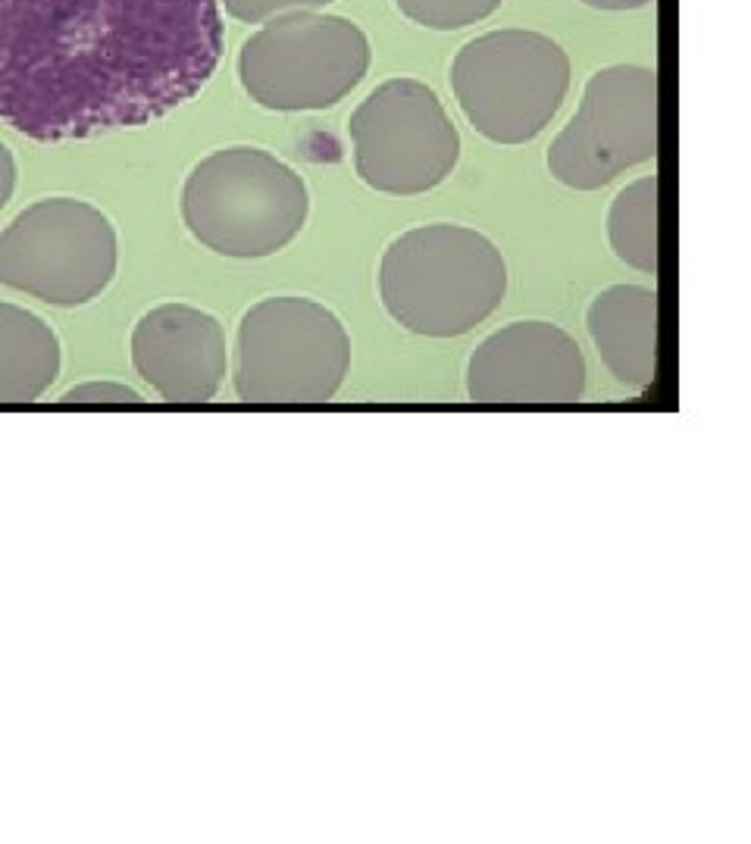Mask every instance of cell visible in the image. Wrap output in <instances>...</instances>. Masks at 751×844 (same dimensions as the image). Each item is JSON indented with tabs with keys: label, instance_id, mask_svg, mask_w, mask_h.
<instances>
[{
	"label": "cell",
	"instance_id": "6da1fadb",
	"mask_svg": "<svg viewBox=\"0 0 751 844\" xmlns=\"http://www.w3.org/2000/svg\"><path fill=\"white\" fill-rule=\"evenodd\" d=\"M216 0H0V119L91 138L191 101L223 57Z\"/></svg>",
	"mask_w": 751,
	"mask_h": 844
},
{
	"label": "cell",
	"instance_id": "7a4b0ae2",
	"mask_svg": "<svg viewBox=\"0 0 751 844\" xmlns=\"http://www.w3.org/2000/svg\"><path fill=\"white\" fill-rule=\"evenodd\" d=\"M507 291L498 247L467 226H420L398 235L379 263V297L414 335L457 338L489 319Z\"/></svg>",
	"mask_w": 751,
	"mask_h": 844
},
{
	"label": "cell",
	"instance_id": "3957f363",
	"mask_svg": "<svg viewBox=\"0 0 751 844\" xmlns=\"http://www.w3.org/2000/svg\"><path fill=\"white\" fill-rule=\"evenodd\" d=\"M310 213L298 172L260 147H223L188 172L182 219L204 247L257 260L292 244Z\"/></svg>",
	"mask_w": 751,
	"mask_h": 844
},
{
	"label": "cell",
	"instance_id": "277c9868",
	"mask_svg": "<svg viewBox=\"0 0 751 844\" xmlns=\"http://www.w3.org/2000/svg\"><path fill=\"white\" fill-rule=\"evenodd\" d=\"M351 369V338L310 297H266L238 326L235 391L248 404H326Z\"/></svg>",
	"mask_w": 751,
	"mask_h": 844
},
{
	"label": "cell",
	"instance_id": "5b68a950",
	"mask_svg": "<svg viewBox=\"0 0 751 844\" xmlns=\"http://www.w3.org/2000/svg\"><path fill=\"white\" fill-rule=\"evenodd\" d=\"M451 88L479 135L495 144H526L561 110L570 57L542 32L498 29L460 47Z\"/></svg>",
	"mask_w": 751,
	"mask_h": 844
},
{
	"label": "cell",
	"instance_id": "8992f818",
	"mask_svg": "<svg viewBox=\"0 0 751 844\" xmlns=\"http://www.w3.org/2000/svg\"><path fill=\"white\" fill-rule=\"evenodd\" d=\"M370 69L360 26L332 13H285L263 22L238 54L241 85L266 110H326L351 94Z\"/></svg>",
	"mask_w": 751,
	"mask_h": 844
},
{
	"label": "cell",
	"instance_id": "52a82bcc",
	"mask_svg": "<svg viewBox=\"0 0 751 844\" xmlns=\"http://www.w3.org/2000/svg\"><path fill=\"white\" fill-rule=\"evenodd\" d=\"M113 222L76 197H47L0 232V285L54 307L94 301L116 276Z\"/></svg>",
	"mask_w": 751,
	"mask_h": 844
},
{
	"label": "cell",
	"instance_id": "ba28073f",
	"mask_svg": "<svg viewBox=\"0 0 751 844\" xmlns=\"http://www.w3.org/2000/svg\"><path fill=\"white\" fill-rule=\"evenodd\" d=\"M354 169L373 191L414 197L442 185L460 157V135L439 94L417 79L382 82L351 116Z\"/></svg>",
	"mask_w": 751,
	"mask_h": 844
},
{
	"label": "cell",
	"instance_id": "9c48e42d",
	"mask_svg": "<svg viewBox=\"0 0 751 844\" xmlns=\"http://www.w3.org/2000/svg\"><path fill=\"white\" fill-rule=\"evenodd\" d=\"M658 154V76L648 66L598 69L583 104L548 147L551 176L576 191H598L629 166Z\"/></svg>",
	"mask_w": 751,
	"mask_h": 844
},
{
	"label": "cell",
	"instance_id": "30bf717a",
	"mask_svg": "<svg viewBox=\"0 0 751 844\" xmlns=\"http://www.w3.org/2000/svg\"><path fill=\"white\" fill-rule=\"evenodd\" d=\"M586 391V357L551 322H511L482 341L467 366L476 404H576Z\"/></svg>",
	"mask_w": 751,
	"mask_h": 844
},
{
	"label": "cell",
	"instance_id": "8fae6325",
	"mask_svg": "<svg viewBox=\"0 0 751 844\" xmlns=\"http://www.w3.org/2000/svg\"><path fill=\"white\" fill-rule=\"evenodd\" d=\"M135 372L169 404H204L220 391L229 354L220 319L191 304H160L132 332Z\"/></svg>",
	"mask_w": 751,
	"mask_h": 844
},
{
	"label": "cell",
	"instance_id": "7c38bea8",
	"mask_svg": "<svg viewBox=\"0 0 751 844\" xmlns=\"http://www.w3.org/2000/svg\"><path fill=\"white\" fill-rule=\"evenodd\" d=\"M586 326L611 376L645 391L658 376V294L642 285H611L589 304Z\"/></svg>",
	"mask_w": 751,
	"mask_h": 844
},
{
	"label": "cell",
	"instance_id": "4fadbf2b",
	"mask_svg": "<svg viewBox=\"0 0 751 844\" xmlns=\"http://www.w3.org/2000/svg\"><path fill=\"white\" fill-rule=\"evenodd\" d=\"M57 376V332L38 313L0 301V404H32Z\"/></svg>",
	"mask_w": 751,
	"mask_h": 844
},
{
	"label": "cell",
	"instance_id": "5bb4252c",
	"mask_svg": "<svg viewBox=\"0 0 751 844\" xmlns=\"http://www.w3.org/2000/svg\"><path fill=\"white\" fill-rule=\"evenodd\" d=\"M608 238L614 254L639 272H658V179L642 176L611 204Z\"/></svg>",
	"mask_w": 751,
	"mask_h": 844
},
{
	"label": "cell",
	"instance_id": "9a60e30c",
	"mask_svg": "<svg viewBox=\"0 0 751 844\" xmlns=\"http://www.w3.org/2000/svg\"><path fill=\"white\" fill-rule=\"evenodd\" d=\"M395 4L417 26L435 32H454L492 16L501 7V0H395Z\"/></svg>",
	"mask_w": 751,
	"mask_h": 844
},
{
	"label": "cell",
	"instance_id": "2e32d148",
	"mask_svg": "<svg viewBox=\"0 0 751 844\" xmlns=\"http://www.w3.org/2000/svg\"><path fill=\"white\" fill-rule=\"evenodd\" d=\"M326 4H332V0H226V10L241 22H266L285 13L320 10Z\"/></svg>",
	"mask_w": 751,
	"mask_h": 844
},
{
	"label": "cell",
	"instance_id": "e0dca14e",
	"mask_svg": "<svg viewBox=\"0 0 751 844\" xmlns=\"http://www.w3.org/2000/svg\"><path fill=\"white\" fill-rule=\"evenodd\" d=\"M60 404H141V394L119 382H85L72 385Z\"/></svg>",
	"mask_w": 751,
	"mask_h": 844
},
{
	"label": "cell",
	"instance_id": "ac0fdd59",
	"mask_svg": "<svg viewBox=\"0 0 751 844\" xmlns=\"http://www.w3.org/2000/svg\"><path fill=\"white\" fill-rule=\"evenodd\" d=\"M13 188H16V160L7 151V144L0 141V210H4L13 197Z\"/></svg>",
	"mask_w": 751,
	"mask_h": 844
},
{
	"label": "cell",
	"instance_id": "d6986e66",
	"mask_svg": "<svg viewBox=\"0 0 751 844\" xmlns=\"http://www.w3.org/2000/svg\"><path fill=\"white\" fill-rule=\"evenodd\" d=\"M583 4L595 10H639L654 4V0H583Z\"/></svg>",
	"mask_w": 751,
	"mask_h": 844
}]
</instances>
